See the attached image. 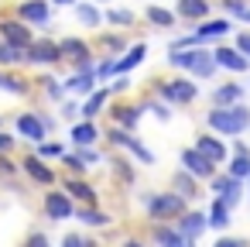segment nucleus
Masks as SVG:
<instances>
[{"label":"nucleus","mask_w":250,"mask_h":247,"mask_svg":"<svg viewBox=\"0 0 250 247\" xmlns=\"http://www.w3.org/2000/svg\"><path fill=\"white\" fill-rule=\"evenodd\" d=\"M141 206H144V216L151 223H175L188 209V199L171 192V189H165V192L151 189V192H141Z\"/></svg>","instance_id":"3"},{"label":"nucleus","mask_w":250,"mask_h":247,"mask_svg":"<svg viewBox=\"0 0 250 247\" xmlns=\"http://www.w3.org/2000/svg\"><path fill=\"white\" fill-rule=\"evenodd\" d=\"M151 96H158L168 107H192L199 100V83L185 72L175 76H154L151 79Z\"/></svg>","instance_id":"2"},{"label":"nucleus","mask_w":250,"mask_h":247,"mask_svg":"<svg viewBox=\"0 0 250 247\" xmlns=\"http://www.w3.org/2000/svg\"><path fill=\"white\" fill-rule=\"evenodd\" d=\"M0 93H7L14 100H28L35 93V79L21 76L18 69H0Z\"/></svg>","instance_id":"24"},{"label":"nucleus","mask_w":250,"mask_h":247,"mask_svg":"<svg viewBox=\"0 0 250 247\" xmlns=\"http://www.w3.org/2000/svg\"><path fill=\"white\" fill-rule=\"evenodd\" d=\"M103 137H106V148H117V151L130 155L137 165H154V151L144 144V137H137V131H124L117 124H106Z\"/></svg>","instance_id":"6"},{"label":"nucleus","mask_w":250,"mask_h":247,"mask_svg":"<svg viewBox=\"0 0 250 247\" xmlns=\"http://www.w3.org/2000/svg\"><path fill=\"white\" fill-rule=\"evenodd\" d=\"M141 18H144V24L154 28V31H168V28H178V24H182L178 14H175V7H165L161 0H151Z\"/></svg>","instance_id":"23"},{"label":"nucleus","mask_w":250,"mask_h":247,"mask_svg":"<svg viewBox=\"0 0 250 247\" xmlns=\"http://www.w3.org/2000/svg\"><path fill=\"white\" fill-rule=\"evenodd\" d=\"M117 59H120V55H100V59H96V79H100L103 86H106L110 79H117Z\"/></svg>","instance_id":"41"},{"label":"nucleus","mask_w":250,"mask_h":247,"mask_svg":"<svg viewBox=\"0 0 250 247\" xmlns=\"http://www.w3.org/2000/svg\"><path fill=\"white\" fill-rule=\"evenodd\" d=\"M21 175V161L14 155H0V182H14Z\"/></svg>","instance_id":"43"},{"label":"nucleus","mask_w":250,"mask_h":247,"mask_svg":"<svg viewBox=\"0 0 250 247\" xmlns=\"http://www.w3.org/2000/svg\"><path fill=\"white\" fill-rule=\"evenodd\" d=\"M223 168H226L233 179L247 182V179H250V144L240 141V137H233V141H229V161H226Z\"/></svg>","instance_id":"22"},{"label":"nucleus","mask_w":250,"mask_h":247,"mask_svg":"<svg viewBox=\"0 0 250 247\" xmlns=\"http://www.w3.org/2000/svg\"><path fill=\"white\" fill-rule=\"evenodd\" d=\"M21 247H52V237L45 233V230H31L28 237H24V244Z\"/></svg>","instance_id":"48"},{"label":"nucleus","mask_w":250,"mask_h":247,"mask_svg":"<svg viewBox=\"0 0 250 247\" xmlns=\"http://www.w3.org/2000/svg\"><path fill=\"white\" fill-rule=\"evenodd\" d=\"M0 127H4V117H0Z\"/></svg>","instance_id":"59"},{"label":"nucleus","mask_w":250,"mask_h":247,"mask_svg":"<svg viewBox=\"0 0 250 247\" xmlns=\"http://www.w3.org/2000/svg\"><path fill=\"white\" fill-rule=\"evenodd\" d=\"M124 247H147V244H144L141 237H127V240H124Z\"/></svg>","instance_id":"54"},{"label":"nucleus","mask_w":250,"mask_h":247,"mask_svg":"<svg viewBox=\"0 0 250 247\" xmlns=\"http://www.w3.org/2000/svg\"><path fill=\"white\" fill-rule=\"evenodd\" d=\"M59 48H62V59L69 66V72H96V45L86 38V35H65L59 38Z\"/></svg>","instance_id":"5"},{"label":"nucleus","mask_w":250,"mask_h":247,"mask_svg":"<svg viewBox=\"0 0 250 247\" xmlns=\"http://www.w3.org/2000/svg\"><path fill=\"white\" fill-rule=\"evenodd\" d=\"M0 14H4V11H0Z\"/></svg>","instance_id":"61"},{"label":"nucleus","mask_w":250,"mask_h":247,"mask_svg":"<svg viewBox=\"0 0 250 247\" xmlns=\"http://www.w3.org/2000/svg\"><path fill=\"white\" fill-rule=\"evenodd\" d=\"M59 165L65 168V175H89V165H86V161H83V158H79V155H76L72 148L65 151V158H62Z\"/></svg>","instance_id":"42"},{"label":"nucleus","mask_w":250,"mask_h":247,"mask_svg":"<svg viewBox=\"0 0 250 247\" xmlns=\"http://www.w3.org/2000/svg\"><path fill=\"white\" fill-rule=\"evenodd\" d=\"M216 4H219V11H223L226 18H233V21H236V18L250 7V0H216Z\"/></svg>","instance_id":"45"},{"label":"nucleus","mask_w":250,"mask_h":247,"mask_svg":"<svg viewBox=\"0 0 250 247\" xmlns=\"http://www.w3.org/2000/svg\"><path fill=\"white\" fill-rule=\"evenodd\" d=\"M28 66H31V69H42V72H55L59 66H65L62 48H59V38L38 35V38L28 45Z\"/></svg>","instance_id":"7"},{"label":"nucleus","mask_w":250,"mask_h":247,"mask_svg":"<svg viewBox=\"0 0 250 247\" xmlns=\"http://www.w3.org/2000/svg\"><path fill=\"white\" fill-rule=\"evenodd\" d=\"M178 168H185V172H188V175H195L199 182H209V179L219 172V165H212V161H209L195 144H188V148H182V151H178Z\"/></svg>","instance_id":"17"},{"label":"nucleus","mask_w":250,"mask_h":247,"mask_svg":"<svg viewBox=\"0 0 250 247\" xmlns=\"http://www.w3.org/2000/svg\"><path fill=\"white\" fill-rule=\"evenodd\" d=\"M212 247H250V244H247L243 237H226V233H223V237H216Z\"/></svg>","instance_id":"53"},{"label":"nucleus","mask_w":250,"mask_h":247,"mask_svg":"<svg viewBox=\"0 0 250 247\" xmlns=\"http://www.w3.org/2000/svg\"><path fill=\"white\" fill-rule=\"evenodd\" d=\"M168 189H171V192H178V196H185L188 202L202 196V182H199L195 175H188L185 168H175V175H171V182H168Z\"/></svg>","instance_id":"34"},{"label":"nucleus","mask_w":250,"mask_h":247,"mask_svg":"<svg viewBox=\"0 0 250 247\" xmlns=\"http://www.w3.org/2000/svg\"><path fill=\"white\" fill-rule=\"evenodd\" d=\"M0 45H4V42H0Z\"/></svg>","instance_id":"60"},{"label":"nucleus","mask_w":250,"mask_h":247,"mask_svg":"<svg viewBox=\"0 0 250 247\" xmlns=\"http://www.w3.org/2000/svg\"><path fill=\"white\" fill-rule=\"evenodd\" d=\"M243 96H247V83H243L240 76L219 79V83L209 90V103H212V107H236V103H243Z\"/></svg>","instance_id":"18"},{"label":"nucleus","mask_w":250,"mask_h":247,"mask_svg":"<svg viewBox=\"0 0 250 247\" xmlns=\"http://www.w3.org/2000/svg\"><path fill=\"white\" fill-rule=\"evenodd\" d=\"M35 90H38L48 103H55V107L69 100V90H65V83H62L55 72H38V76H35Z\"/></svg>","instance_id":"27"},{"label":"nucleus","mask_w":250,"mask_h":247,"mask_svg":"<svg viewBox=\"0 0 250 247\" xmlns=\"http://www.w3.org/2000/svg\"><path fill=\"white\" fill-rule=\"evenodd\" d=\"M59 117H62L65 124H76V120L83 117V100H76V96H69L65 103H59Z\"/></svg>","instance_id":"44"},{"label":"nucleus","mask_w":250,"mask_h":247,"mask_svg":"<svg viewBox=\"0 0 250 247\" xmlns=\"http://www.w3.org/2000/svg\"><path fill=\"white\" fill-rule=\"evenodd\" d=\"M72 14H76V24L83 28V31H100L106 21H103V7L100 4H93V0H79V4L72 7Z\"/></svg>","instance_id":"30"},{"label":"nucleus","mask_w":250,"mask_h":247,"mask_svg":"<svg viewBox=\"0 0 250 247\" xmlns=\"http://www.w3.org/2000/svg\"><path fill=\"white\" fill-rule=\"evenodd\" d=\"M14 134L21 137V144H28V148H35V144H42V141H48L52 134H48V127L42 124V117H38V110L31 107V110H21V113H14Z\"/></svg>","instance_id":"11"},{"label":"nucleus","mask_w":250,"mask_h":247,"mask_svg":"<svg viewBox=\"0 0 250 247\" xmlns=\"http://www.w3.org/2000/svg\"><path fill=\"white\" fill-rule=\"evenodd\" d=\"M250 127V107L247 103H236V107H212L206 110V131L219 134V137H240L247 134Z\"/></svg>","instance_id":"4"},{"label":"nucleus","mask_w":250,"mask_h":247,"mask_svg":"<svg viewBox=\"0 0 250 247\" xmlns=\"http://www.w3.org/2000/svg\"><path fill=\"white\" fill-rule=\"evenodd\" d=\"M21 148V137L14 134V131H4L0 127V155H14Z\"/></svg>","instance_id":"46"},{"label":"nucleus","mask_w":250,"mask_h":247,"mask_svg":"<svg viewBox=\"0 0 250 247\" xmlns=\"http://www.w3.org/2000/svg\"><path fill=\"white\" fill-rule=\"evenodd\" d=\"M93 45H96V52H103V55H124L134 42H130V31L110 28V31H100V38H96Z\"/></svg>","instance_id":"29"},{"label":"nucleus","mask_w":250,"mask_h":247,"mask_svg":"<svg viewBox=\"0 0 250 247\" xmlns=\"http://www.w3.org/2000/svg\"><path fill=\"white\" fill-rule=\"evenodd\" d=\"M212 11H216L212 0H175V14L182 24H199V21L212 18Z\"/></svg>","instance_id":"25"},{"label":"nucleus","mask_w":250,"mask_h":247,"mask_svg":"<svg viewBox=\"0 0 250 247\" xmlns=\"http://www.w3.org/2000/svg\"><path fill=\"white\" fill-rule=\"evenodd\" d=\"M212 55H216V66H219V72H229V76H250V59L236 48V45H226V42H219V45H212Z\"/></svg>","instance_id":"15"},{"label":"nucleus","mask_w":250,"mask_h":247,"mask_svg":"<svg viewBox=\"0 0 250 247\" xmlns=\"http://www.w3.org/2000/svg\"><path fill=\"white\" fill-rule=\"evenodd\" d=\"M247 196H250V179H247Z\"/></svg>","instance_id":"58"},{"label":"nucleus","mask_w":250,"mask_h":247,"mask_svg":"<svg viewBox=\"0 0 250 247\" xmlns=\"http://www.w3.org/2000/svg\"><path fill=\"white\" fill-rule=\"evenodd\" d=\"M206 216H209V230H219V233L233 223V220H229V216H233V209H229L223 199H212V202H209V209H206Z\"/></svg>","instance_id":"38"},{"label":"nucleus","mask_w":250,"mask_h":247,"mask_svg":"<svg viewBox=\"0 0 250 247\" xmlns=\"http://www.w3.org/2000/svg\"><path fill=\"white\" fill-rule=\"evenodd\" d=\"M76 220H79L83 226H89V230H103V226L113 223V216H110L103 206H79V209H76Z\"/></svg>","instance_id":"37"},{"label":"nucleus","mask_w":250,"mask_h":247,"mask_svg":"<svg viewBox=\"0 0 250 247\" xmlns=\"http://www.w3.org/2000/svg\"><path fill=\"white\" fill-rule=\"evenodd\" d=\"M192 144H195V148H199L212 165H219V168L229 161V144H226V137H219V134H212V131H206V127L195 134V141H192Z\"/></svg>","instance_id":"21"},{"label":"nucleus","mask_w":250,"mask_h":247,"mask_svg":"<svg viewBox=\"0 0 250 247\" xmlns=\"http://www.w3.org/2000/svg\"><path fill=\"white\" fill-rule=\"evenodd\" d=\"M52 11H55L52 0H18V4H14V18H21V21L31 24L35 31H38V28H48Z\"/></svg>","instance_id":"16"},{"label":"nucleus","mask_w":250,"mask_h":247,"mask_svg":"<svg viewBox=\"0 0 250 247\" xmlns=\"http://www.w3.org/2000/svg\"><path fill=\"white\" fill-rule=\"evenodd\" d=\"M35 38H38V31H35L31 24H24V21L14 18V14H0V42H4V45L28 48Z\"/></svg>","instance_id":"14"},{"label":"nucleus","mask_w":250,"mask_h":247,"mask_svg":"<svg viewBox=\"0 0 250 247\" xmlns=\"http://www.w3.org/2000/svg\"><path fill=\"white\" fill-rule=\"evenodd\" d=\"M192 35L199 38V45H209V48H212V45L226 42V38L236 35V31H233V18H226V14H212V18L192 24Z\"/></svg>","instance_id":"9"},{"label":"nucleus","mask_w":250,"mask_h":247,"mask_svg":"<svg viewBox=\"0 0 250 247\" xmlns=\"http://www.w3.org/2000/svg\"><path fill=\"white\" fill-rule=\"evenodd\" d=\"M113 103V93H110V86H100V90H93L86 100H83V117L86 120H100V117H106V107Z\"/></svg>","instance_id":"32"},{"label":"nucleus","mask_w":250,"mask_h":247,"mask_svg":"<svg viewBox=\"0 0 250 247\" xmlns=\"http://www.w3.org/2000/svg\"><path fill=\"white\" fill-rule=\"evenodd\" d=\"M59 247H93V240H89V237H83V233H65Z\"/></svg>","instance_id":"50"},{"label":"nucleus","mask_w":250,"mask_h":247,"mask_svg":"<svg viewBox=\"0 0 250 247\" xmlns=\"http://www.w3.org/2000/svg\"><path fill=\"white\" fill-rule=\"evenodd\" d=\"M236 21H240V24H243V28H250V7H247V11H243V14H240V18H236Z\"/></svg>","instance_id":"56"},{"label":"nucleus","mask_w":250,"mask_h":247,"mask_svg":"<svg viewBox=\"0 0 250 247\" xmlns=\"http://www.w3.org/2000/svg\"><path fill=\"white\" fill-rule=\"evenodd\" d=\"M247 86H250V83H247Z\"/></svg>","instance_id":"62"},{"label":"nucleus","mask_w":250,"mask_h":247,"mask_svg":"<svg viewBox=\"0 0 250 247\" xmlns=\"http://www.w3.org/2000/svg\"><path fill=\"white\" fill-rule=\"evenodd\" d=\"M168 66L175 72H185L192 76L195 83H209L219 76V66H216V55L209 45H199V48H168Z\"/></svg>","instance_id":"1"},{"label":"nucleus","mask_w":250,"mask_h":247,"mask_svg":"<svg viewBox=\"0 0 250 247\" xmlns=\"http://www.w3.org/2000/svg\"><path fill=\"white\" fill-rule=\"evenodd\" d=\"M18 161H21V175H24L28 182H35L38 189H52V185H59V168H55L52 161H45L35 148L24 151Z\"/></svg>","instance_id":"8"},{"label":"nucleus","mask_w":250,"mask_h":247,"mask_svg":"<svg viewBox=\"0 0 250 247\" xmlns=\"http://www.w3.org/2000/svg\"><path fill=\"white\" fill-rule=\"evenodd\" d=\"M93 4H100V7H103V4H106V7H110V0H93Z\"/></svg>","instance_id":"57"},{"label":"nucleus","mask_w":250,"mask_h":247,"mask_svg":"<svg viewBox=\"0 0 250 247\" xmlns=\"http://www.w3.org/2000/svg\"><path fill=\"white\" fill-rule=\"evenodd\" d=\"M144 120V107L137 100H127V96H117L110 107H106V124H117L124 131H137Z\"/></svg>","instance_id":"10"},{"label":"nucleus","mask_w":250,"mask_h":247,"mask_svg":"<svg viewBox=\"0 0 250 247\" xmlns=\"http://www.w3.org/2000/svg\"><path fill=\"white\" fill-rule=\"evenodd\" d=\"M59 185L76 199V206H100V202H103L100 189H96L86 175H65V179H59Z\"/></svg>","instance_id":"19"},{"label":"nucleus","mask_w":250,"mask_h":247,"mask_svg":"<svg viewBox=\"0 0 250 247\" xmlns=\"http://www.w3.org/2000/svg\"><path fill=\"white\" fill-rule=\"evenodd\" d=\"M62 83H65L69 96H76V100H86L93 90H100V86H103V83L96 79V72H69Z\"/></svg>","instance_id":"31"},{"label":"nucleus","mask_w":250,"mask_h":247,"mask_svg":"<svg viewBox=\"0 0 250 247\" xmlns=\"http://www.w3.org/2000/svg\"><path fill=\"white\" fill-rule=\"evenodd\" d=\"M151 244L154 247H192V240H185L175 223H154L151 226Z\"/></svg>","instance_id":"33"},{"label":"nucleus","mask_w":250,"mask_h":247,"mask_svg":"<svg viewBox=\"0 0 250 247\" xmlns=\"http://www.w3.org/2000/svg\"><path fill=\"white\" fill-rule=\"evenodd\" d=\"M137 103L144 107V113H151V117H154V120H161V124H168V120L175 117V107L161 103V100H158V96H151V93H147V96H141Z\"/></svg>","instance_id":"39"},{"label":"nucleus","mask_w":250,"mask_h":247,"mask_svg":"<svg viewBox=\"0 0 250 247\" xmlns=\"http://www.w3.org/2000/svg\"><path fill=\"white\" fill-rule=\"evenodd\" d=\"M35 110H38V117H42V124L48 127V134L55 137V131H59V117H55V113H48L45 107H35Z\"/></svg>","instance_id":"52"},{"label":"nucleus","mask_w":250,"mask_h":247,"mask_svg":"<svg viewBox=\"0 0 250 247\" xmlns=\"http://www.w3.org/2000/svg\"><path fill=\"white\" fill-rule=\"evenodd\" d=\"M100 141H103L100 120L79 117L76 124H69V148H100Z\"/></svg>","instance_id":"20"},{"label":"nucleus","mask_w":250,"mask_h":247,"mask_svg":"<svg viewBox=\"0 0 250 247\" xmlns=\"http://www.w3.org/2000/svg\"><path fill=\"white\" fill-rule=\"evenodd\" d=\"M72 151H76V155H79V158H83V161H86L89 168L103 161V151H100V148H72Z\"/></svg>","instance_id":"49"},{"label":"nucleus","mask_w":250,"mask_h":247,"mask_svg":"<svg viewBox=\"0 0 250 247\" xmlns=\"http://www.w3.org/2000/svg\"><path fill=\"white\" fill-rule=\"evenodd\" d=\"M52 4H55V7H76L79 0H52Z\"/></svg>","instance_id":"55"},{"label":"nucleus","mask_w":250,"mask_h":247,"mask_svg":"<svg viewBox=\"0 0 250 247\" xmlns=\"http://www.w3.org/2000/svg\"><path fill=\"white\" fill-rule=\"evenodd\" d=\"M233 45H236V48L250 59V28H240V31L233 35Z\"/></svg>","instance_id":"51"},{"label":"nucleus","mask_w":250,"mask_h":247,"mask_svg":"<svg viewBox=\"0 0 250 247\" xmlns=\"http://www.w3.org/2000/svg\"><path fill=\"white\" fill-rule=\"evenodd\" d=\"M42 209H45V216L52 220V223H62V220H76V199L62 189V185H52L45 196H42Z\"/></svg>","instance_id":"12"},{"label":"nucleus","mask_w":250,"mask_h":247,"mask_svg":"<svg viewBox=\"0 0 250 247\" xmlns=\"http://www.w3.org/2000/svg\"><path fill=\"white\" fill-rule=\"evenodd\" d=\"M147 59V42H134L120 59H117V76H130L134 69H141Z\"/></svg>","instance_id":"35"},{"label":"nucleus","mask_w":250,"mask_h":247,"mask_svg":"<svg viewBox=\"0 0 250 247\" xmlns=\"http://www.w3.org/2000/svg\"><path fill=\"white\" fill-rule=\"evenodd\" d=\"M106 86H110V93H113V100H117V96H127L134 83H130V76H117V79H110Z\"/></svg>","instance_id":"47"},{"label":"nucleus","mask_w":250,"mask_h":247,"mask_svg":"<svg viewBox=\"0 0 250 247\" xmlns=\"http://www.w3.org/2000/svg\"><path fill=\"white\" fill-rule=\"evenodd\" d=\"M106 165H110V175L117 179V185H124V189H134L137 185V161L130 158V155H113V158H106Z\"/></svg>","instance_id":"26"},{"label":"nucleus","mask_w":250,"mask_h":247,"mask_svg":"<svg viewBox=\"0 0 250 247\" xmlns=\"http://www.w3.org/2000/svg\"><path fill=\"white\" fill-rule=\"evenodd\" d=\"M243 185H247V182L233 179L226 168H219V172L209 179V192H212V199H223L229 209H236V206L243 202Z\"/></svg>","instance_id":"13"},{"label":"nucleus","mask_w":250,"mask_h":247,"mask_svg":"<svg viewBox=\"0 0 250 247\" xmlns=\"http://www.w3.org/2000/svg\"><path fill=\"white\" fill-rule=\"evenodd\" d=\"M103 21H106V28H117V31H130L134 24H137V11L134 7H103Z\"/></svg>","instance_id":"36"},{"label":"nucleus","mask_w":250,"mask_h":247,"mask_svg":"<svg viewBox=\"0 0 250 247\" xmlns=\"http://www.w3.org/2000/svg\"><path fill=\"white\" fill-rule=\"evenodd\" d=\"M175 226L182 230V237H185V240H192V244H195V240L209 230V216H206L202 209H185V213L175 220Z\"/></svg>","instance_id":"28"},{"label":"nucleus","mask_w":250,"mask_h":247,"mask_svg":"<svg viewBox=\"0 0 250 247\" xmlns=\"http://www.w3.org/2000/svg\"><path fill=\"white\" fill-rule=\"evenodd\" d=\"M35 151H38L45 161H62V158H65V151H69V144H65V141H59V137H48V141L35 144Z\"/></svg>","instance_id":"40"}]
</instances>
